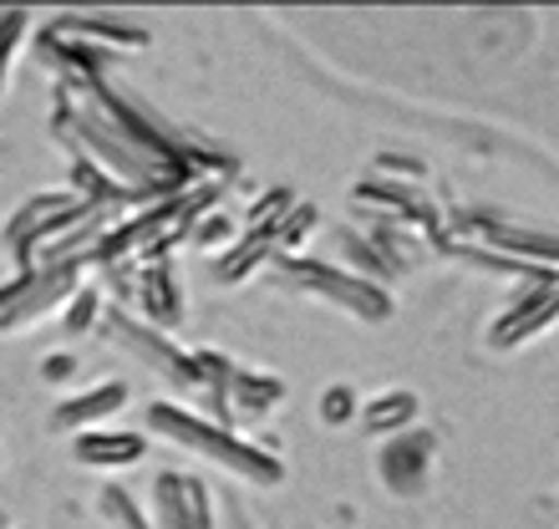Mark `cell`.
<instances>
[{"label": "cell", "instance_id": "cell-1", "mask_svg": "<svg viewBox=\"0 0 559 529\" xmlns=\"http://www.w3.org/2000/svg\"><path fill=\"white\" fill-rule=\"evenodd\" d=\"M147 433H158V438L178 443V448H189V454L209 458V463H219L224 473H235L245 484H280L285 479V463L280 454H270L265 443H245L235 427L214 423L209 412H193L183 402H147Z\"/></svg>", "mask_w": 559, "mask_h": 529}, {"label": "cell", "instance_id": "cell-2", "mask_svg": "<svg viewBox=\"0 0 559 529\" xmlns=\"http://www.w3.org/2000/svg\"><path fill=\"white\" fill-rule=\"evenodd\" d=\"M82 264H31L0 280V331H21V326L41 321L46 310H61L67 295L82 285Z\"/></svg>", "mask_w": 559, "mask_h": 529}, {"label": "cell", "instance_id": "cell-3", "mask_svg": "<svg viewBox=\"0 0 559 529\" xmlns=\"http://www.w3.org/2000/svg\"><path fill=\"white\" fill-rule=\"evenodd\" d=\"M103 331L118 341V346H128L133 356H143L153 372H163L174 387H183V392H204L199 356L183 352V346H174L168 331H158V326H147V321H128V310H112V316L103 321Z\"/></svg>", "mask_w": 559, "mask_h": 529}, {"label": "cell", "instance_id": "cell-4", "mask_svg": "<svg viewBox=\"0 0 559 529\" xmlns=\"http://www.w3.org/2000/svg\"><path fill=\"white\" fill-rule=\"evenodd\" d=\"M147 525L153 529H214V494L199 473L158 469L147 484Z\"/></svg>", "mask_w": 559, "mask_h": 529}, {"label": "cell", "instance_id": "cell-5", "mask_svg": "<svg viewBox=\"0 0 559 529\" xmlns=\"http://www.w3.org/2000/svg\"><path fill=\"white\" fill-rule=\"evenodd\" d=\"M285 280H295L300 291H316V295H331L336 306H352L361 316H386V295L371 291V280L352 275V270H336V264H321V260H285L280 264Z\"/></svg>", "mask_w": 559, "mask_h": 529}, {"label": "cell", "instance_id": "cell-6", "mask_svg": "<svg viewBox=\"0 0 559 529\" xmlns=\"http://www.w3.org/2000/svg\"><path fill=\"white\" fill-rule=\"evenodd\" d=\"M432 458H438V438L432 433H397V438L382 443L377 454V473L392 494H423L427 473H432Z\"/></svg>", "mask_w": 559, "mask_h": 529}, {"label": "cell", "instance_id": "cell-7", "mask_svg": "<svg viewBox=\"0 0 559 529\" xmlns=\"http://www.w3.org/2000/svg\"><path fill=\"white\" fill-rule=\"evenodd\" d=\"M72 458L82 469H103V473H122L138 469L147 458V433L143 427H92V433H76L72 438Z\"/></svg>", "mask_w": 559, "mask_h": 529}, {"label": "cell", "instance_id": "cell-8", "mask_svg": "<svg viewBox=\"0 0 559 529\" xmlns=\"http://www.w3.org/2000/svg\"><path fill=\"white\" fill-rule=\"evenodd\" d=\"M128 408V383H118V377H107V383H92L82 387V392L61 397L57 408H51V423L61 427V433H92V427H107L118 412Z\"/></svg>", "mask_w": 559, "mask_h": 529}, {"label": "cell", "instance_id": "cell-9", "mask_svg": "<svg viewBox=\"0 0 559 529\" xmlns=\"http://www.w3.org/2000/svg\"><path fill=\"white\" fill-rule=\"evenodd\" d=\"M133 306L143 310V321L158 326V331H174V326L183 321V291H178L174 260L138 264V275H133Z\"/></svg>", "mask_w": 559, "mask_h": 529}, {"label": "cell", "instance_id": "cell-10", "mask_svg": "<svg viewBox=\"0 0 559 529\" xmlns=\"http://www.w3.org/2000/svg\"><path fill=\"white\" fill-rule=\"evenodd\" d=\"M51 26L61 31V36H76V42H87L97 46V51H143L147 46V31L138 26V21H122V15H103V11H92V15H57Z\"/></svg>", "mask_w": 559, "mask_h": 529}, {"label": "cell", "instance_id": "cell-11", "mask_svg": "<svg viewBox=\"0 0 559 529\" xmlns=\"http://www.w3.org/2000/svg\"><path fill=\"white\" fill-rule=\"evenodd\" d=\"M555 316H559V280L539 275V285L524 295V306H514L509 316H503V326L493 331V341H499V346H519L530 331H545Z\"/></svg>", "mask_w": 559, "mask_h": 529}, {"label": "cell", "instance_id": "cell-12", "mask_svg": "<svg viewBox=\"0 0 559 529\" xmlns=\"http://www.w3.org/2000/svg\"><path fill=\"white\" fill-rule=\"evenodd\" d=\"M361 423H367V433H377V438L413 433V423H417V392L392 387V392L371 397V402H361Z\"/></svg>", "mask_w": 559, "mask_h": 529}, {"label": "cell", "instance_id": "cell-13", "mask_svg": "<svg viewBox=\"0 0 559 529\" xmlns=\"http://www.w3.org/2000/svg\"><path fill=\"white\" fill-rule=\"evenodd\" d=\"M275 260V239H239L229 245L224 255H214V280L219 285H239V280H250L254 270H265Z\"/></svg>", "mask_w": 559, "mask_h": 529}, {"label": "cell", "instance_id": "cell-14", "mask_svg": "<svg viewBox=\"0 0 559 529\" xmlns=\"http://www.w3.org/2000/svg\"><path fill=\"white\" fill-rule=\"evenodd\" d=\"M189 245H199L204 255H224L229 245H239V220L229 214V209H209V214H199V220L189 224Z\"/></svg>", "mask_w": 559, "mask_h": 529}, {"label": "cell", "instance_id": "cell-15", "mask_svg": "<svg viewBox=\"0 0 559 529\" xmlns=\"http://www.w3.org/2000/svg\"><path fill=\"white\" fill-rule=\"evenodd\" d=\"M97 515H103L107 529H153L147 525V509L122 484H107L103 494H97Z\"/></svg>", "mask_w": 559, "mask_h": 529}, {"label": "cell", "instance_id": "cell-16", "mask_svg": "<svg viewBox=\"0 0 559 529\" xmlns=\"http://www.w3.org/2000/svg\"><path fill=\"white\" fill-rule=\"evenodd\" d=\"M103 291H97V285H76L72 295H67V306H61V326H67V331H72V337H82V331H97V326H103Z\"/></svg>", "mask_w": 559, "mask_h": 529}, {"label": "cell", "instance_id": "cell-17", "mask_svg": "<svg viewBox=\"0 0 559 529\" xmlns=\"http://www.w3.org/2000/svg\"><path fill=\"white\" fill-rule=\"evenodd\" d=\"M356 418H361V397H356L346 383L325 387V392H321V423L346 427V423H356Z\"/></svg>", "mask_w": 559, "mask_h": 529}, {"label": "cell", "instance_id": "cell-18", "mask_svg": "<svg viewBox=\"0 0 559 529\" xmlns=\"http://www.w3.org/2000/svg\"><path fill=\"white\" fill-rule=\"evenodd\" d=\"M310 230H316V209H310V204H295L290 214H285V224L275 230V255L300 250V245L310 239Z\"/></svg>", "mask_w": 559, "mask_h": 529}, {"label": "cell", "instance_id": "cell-19", "mask_svg": "<svg viewBox=\"0 0 559 529\" xmlns=\"http://www.w3.org/2000/svg\"><path fill=\"white\" fill-rule=\"evenodd\" d=\"M26 26H31V15H26V11H0V87H5V72H11L15 46H21Z\"/></svg>", "mask_w": 559, "mask_h": 529}, {"label": "cell", "instance_id": "cell-20", "mask_svg": "<svg viewBox=\"0 0 559 529\" xmlns=\"http://www.w3.org/2000/svg\"><path fill=\"white\" fill-rule=\"evenodd\" d=\"M41 377H46L51 387H67V383L76 377V356H72V352H51V356L41 362Z\"/></svg>", "mask_w": 559, "mask_h": 529}]
</instances>
